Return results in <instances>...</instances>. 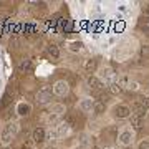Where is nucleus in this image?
I'll list each match as a JSON object with an SVG mask.
<instances>
[{"instance_id": "obj_1", "label": "nucleus", "mask_w": 149, "mask_h": 149, "mask_svg": "<svg viewBox=\"0 0 149 149\" xmlns=\"http://www.w3.org/2000/svg\"><path fill=\"white\" fill-rule=\"evenodd\" d=\"M17 133H18V124H17V123H8L5 126V129L2 131V144H3V146L10 144Z\"/></svg>"}, {"instance_id": "obj_2", "label": "nucleus", "mask_w": 149, "mask_h": 149, "mask_svg": "<svg viewBox=\"0 0 149 149\" xmlns=\"http://www.w3.org/2000/svg\"><path fill=\"white\" fill-rule=\"evenodd\" d=\"M111 114H113L114 119H126V118L131 116V108H129L128 104L119 103V104H116V106H113Z\"/></svg>"}, {"instance_id": "obj_3", "label": "nucleus", "mask_w": 149, "mask_h": 149, "mask_svg": "<svg viewBox=\"0 0 149 149\" xmlns=\"http://www.w3.org/2000/svg\"><path fill=\"white\" fill-rule=\"evenodd\" d=\"M53 93L56 96H66L70 93V85H68V81H65V80H58L56 83L53 85Z\"/></svg>"}, {"instance_id": "obj_4", "label": "nucleus", "mask_w": 149, "mask_h": 149, "mask_svg": "<svg viewBox=\"0 0 149 149\" xmlns=\"http://www.w3.org/2000/svg\"><path fill=\"white\" fill-rule=\"evenodd\" d=\"M35 100H37V103H40V104L50 103V101H52V90H50L48 86L42 88V90L38 91L37 95H35Z\"/></svg>"}, {"instance_id": "obj_5", "label": "nucleus", "mask_w": 149, "mask_h": 149, "mask_svg": "<svg viewBox=\"0 0 149 149\" xmlns=\"http://www.w3.org/2000/svg\"><path fill=\"white\" fill-rule=\"evenodd\" d=\"M134 139V134L129 131V129H124V131H121L119 133V136H118V143L121 144V146H129V144L133 143Z\"/></svg>"}, {"instance_id": "obj_6", "label": "nucleus", "mask_w": 149, "mask_h": 149, "mask_svg": "<svg viewBox=\"0 0 149 149\" xmlns=\"http://www.w3.org/2000/svg\"><path fill=\"white\" fill-rule=\"evenodd\" d=\"M15 111H17V114H18V116H27V114H30V113H32V104H30V103H27V101H20L18 104H17Z\"/></svg>"}, {"instance_id": "obj_7", "label": "nucleus", "mask_w": 149, "mask_h": 149, "mask_svg": "<svg viewBox=\"0 0 149 149\" xmlns=\"http://www.w3.org/2000/svg\"><path fill=\"white\" fill-rule=\"evenodd\" d=\"M93 108H95V101H93L91 98H83V100H80V103H78V109L83 111V113H90Z\"/></svg>"}, {"instance_id": "obj_8", "label": "nucleus", "mask_w": 149, "mask_h": 149, "mask_svg": "<svg viewBox=\"0 0 149 149\" xmlns=\"http://www.w3.org/2000/svg\"><path fill=\"white\" fill-rule=\"evenodd\" d=\"M88 86H90L93 91L100 93V91L103 90V81L100 80V78H96V76H90V78H88Z\"/></svg>"}, {"instance_id": "obj_9", "label": "nucleus", "mask_w": 149, "mask_h": 149, "mask_svg": "<svg viewBox=\"0 0 149 149\" xmlns=\"http://www.w3.org/2000/svg\"><path fill=\"white\" fill-rule=\"evenodd\" d=\"M65 113H66V108H65V104H61V103H55V104H52L50 106V114H53V116H63Z\"/></svg>"}, {"instance_id": "obj_10", "label": "nucleus", "mask_w": 149, "mask_h": 149, "mask_svg": "<svg viewBox=\"0 0 149 149\" xmlns=\"http://www.w3.org/2000/svg\"><path fill=\"white\" fill-rule=\"evenodd\" d=\"M45 138H47V133H45V129L43 128H37L35 131H33V134H32L33 143H37V144H42L43 141H45Z\"/></svg>"}, {"instance_id": "obj_11", "label": "nucleus", "mask_w": 149, "mask_h": 149, "mask_svg": "<svg viewBox=\"0 0 149 149\" xmlns=\"http://www.w3.org/2000/svg\"><path fill=\"white\" fill-rule=\"evenodd\" d=\"M101 78L104 81H109V85L113 83V78H114V73H113L111 68H103L101 70Z\"/></svg>"}, {"instance_id": "obj_12", "label": "nucleus", "mask_w": 149, "mask_h": 149, "mask_svg": "<svg viewBox=\"0 0 149 149\" xmlns=\"http://www.w3.org/2000/svg\"><path fill=\"white\" fill-rule=\"evenodd\" d=\"M96 68H98V61H96V60H86V63H85L86 73H95Z\"/></svg>"}, {"instance_id": "obj_13", "label": "nucleus", "mask_w": 149, "mask_h": 149, "mask_svg": "<svg viewBox=\"0 0 149 149\" xmlns=\"http://www.w3.org/2000/svg\"><path fill=\"white\" fill-rule=\"evenodd\" d=\"M68 50L70 52H83V43L81 42H70L68 43Z\"/></svg>"}, {"instance_id": "obj_14", "label": "nucleus", "mask_w": 149, "mask_h": 149, "mask_svg": "<svg viewBox=\"0 0 149 149\" xmlns=\"http://www.w3.org/2000/svg\"><path fill=\"white\" fill-rule=\"evenodd\" d=\"M123 91V86H121V83H119V81H113L111 85H109V93H111V95H119V93H121Z\"/></svg>"}, {"instance_id": "obj_15", "label": "nucleus", "mask_w": 149, "mask_h": 149, "mask_svg": "<svg viewBox=\"0 0 149 149\" xmlns=\"http://www.w3.org/2000/svg\"><path fill=\"white\" fill-rule=\"evenodd\" d=\"M68 129H70L68 124H66V123H65V124L61 123V124H58V126H56V133H55V134H56L58 138H61V136H65V134L68 133Z\"/></svg>"}, {"instance_id": "obj_16", "label": "nucleus", "mask_w": 149, "mask_h": 149, "mask_svg": "<svg viewBox=\"0 0 149 149\" xmlns=\"http://www.w3.org/2000/svg\"><path fill=\"white\" fill-rule=\"evenodd\" d=\"M141 123H143V118L138 116V114H131V124L134 128H141Z\"/></svg>"}, {"instance_id": "obj_17", "label": "nucleus", "mask_w": 149, "mask_h": 149, "mask_svg": "<svg viewBox=\"0 0 149 149\" xmlns=\"http://www.w3.org/2000/svg\"><path fill=\"white\" fill-rule=\"evenodd\" d=\"M18 68H20L22 71H30V70H32V61H30V60H25V61H22L20 63Z\"/></svg>"}, {"instance_id": "obj_18", "label": "nucleus", "mask_w": 149, "mask_h": 149, "mask_svg": "<svg viewBox=\"0 0 149 149\" xmlns=\"http://www.w3.org/2000/svg\"><path fill=\"white\" fill-rule=\"evenodd\" d=\"M93 111H95L96 114H101V113L104 111V103H103V101L95 103V108H93Z\"/></svg>"}, {"instance_id": "obj_19", "label": "nucleus", "mask_w": 149, "mask_h": 149, "mask_svg": "<svg viewBox=\"0 0 149 149\" xmlns=\"http://www.w3.org/2000/svg\"><path fill=\"white\" fill-rule=\"evenodd\" d=\"M47 52H48V55H52V56H55V58H58V55H60L58 48L55 47V45H50V47L47 48Z\"/></svg>"}, {"instance_id": "obj_20", "label": "nucleus", "mask_w": 149, "mask_h": 149, "mask_svg": "<svg viewBox=\"0 0 149 149\" xmlns=\"http://www.w3.org/2000/svg\"><path fill=\"white\" fill-rule=\"evenodd\" d=\"M138 149H149V139H143L138 144Z\"/></svg>"}, {"instance_id": "obj_21", "label": "nucleus", "mask_w": 149, "mask_h": 149, "mask_svg": "<svg viewBox=\"0 0 149 149\" xmlns=\"http://www.w3.org/2000/svg\"><path fill=\"white\" fill-rule=\"evenodd\" d=\"M128 88H129V90H133V91H138L139 90V83H138V81H129Z\"/></svg>"}, {"instance_id": "obj_22", "label": "nucleus", "mask_w": 149, "mask_h": 149, "mask_svg": "<svg viewBox=\"0 0 149 149\" xmlns=\"http://www.w3.org/2000/svg\"><path fill=\"white\" fill-rule=\"evenodd\" d=\"M144 13H146V15H149V3L144 7Z\"/></svg>"}, {"instance_id": "obj_23", "label": "nucleus", "mask_w": 149, "mask_h": 149, "mask_svg": "<svg viewBox=\"0 0 149 149\" xmlns=\"http://www.w3.org/2000/svg\"><path fill=\"white\" fill-rule=\"evenodd\" d=\"M146 95L149 96V86H148V88H146Z\"/></svg>"}, {"instance_id": "obj_24", "label": "nucleus", "mask_w": 149, "mask_h": 149, "mask_svg": "<svg viewBox=\"0 0 149 149\" xmlns=\"http://www.w3.org/2000/svg\"><path fill=\"white\" fill-rule=\"evenodd\" d=\"M47 149H56V148H53V146H48V148Z\"/></svg>"}, {"instance_id": "obj_25", "label": "nucleus", "mask_w": 149, "mask_h": 149, "mask_svg": "<svg viewBox=\"0 0 149 149\" xmlns=\"http://www.w3.org/2000/svg\"><path fill=\"white\" fill-rule=\"evenodd\" d=\"M95 149H98V148H95Z\"/></svg>"}, {"instance_id": "obj_26", "label": "nucleus", "mask_w": 149, "mask_h": 149, "mask_svg": "<svg viewBox=\"0 0 149 149\" xmlns=\"http://www.w3.org/2000/svg\"><path fill=\"white\" fill-rule=\"evenodd\" d=\"M25 149H27V148H25Z\"/></svg>"}]
</instances>
